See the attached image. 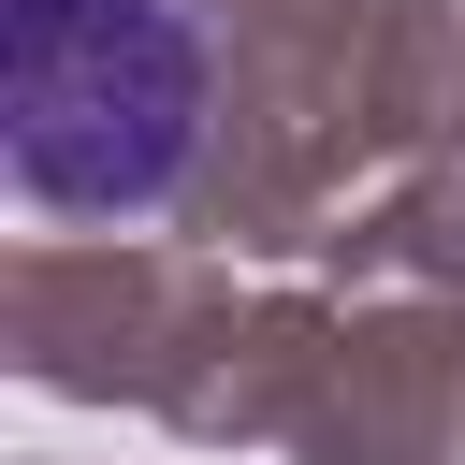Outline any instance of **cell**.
<instances>
[{"instance_id": "6", "label": "cell", "mask_w": 465, "mask_h": 465, "mask_svg": "<svg viewBox=\"0 0 465 465\" xmlns=\"http://www.w3.org/2000/svg\"><path fill=\"white\" fill-rule=\"evenodd\" d=\"M320 276H334V291H378V276H450V291H465V131L407 145L392 189L320 232Z\"/></svg>"}, {"instance_id": "2", "label": "cell", "mask_w": 465, "mask_h": 465, "mask_svg": "<svg viewBox=\"0 0 465 465\" xmlns=\"http://www.w3.org/2000/svg\"><path fill=\"white\" fill-rule=\"evenodd\" d=\"M378 0H232V58H218V131L189 174V247L218 262H320V232L349 218V174L392 160L378 145Z\"/></svg>"}, {"instance_id": "7", "label": "cell", "mask_w": 465, "mask_h": 465, "mask_svg": "<svg viewBox=\"0 0 465 465\" xmlns=\"http://www.w3.org/2000/svg\"><path fill=\"white\" fill-rule=\"evenodd\" d=\"M363 73H378V145L392 160L436 145V131H465V0H378Z\"/></svg>"}, {"instance_id": "4", "label": "cell", "mask_w": 465, "mask_h": 465, "mask_svg": "<svg viewBox=\"0 0 465 465\" xmlns=\"http://www.w3.org/2000/svg\"><path fill=\"white\" fill-rule=\"evenodd\" d=\"M291 465H465V291L450 276L334 291Z\"/></svg>"}, {"instance_id": "3", "label": "cell", "mask_w": 465, "mask_h": 465, "mask_svg": "<svg viewBox=\"0 0 465 465\" xmlns=\"http://www.w3.org/2000/svg\"><path fill=\"white\" fill-rule=\"evenodd\" d=\"M232 262L160 232H29L0 262V363L58 407H160L189 334L218 320Z\"/></svg>"}, {"instance_id": "1", "label": "cell", "mask_w": 465, "mask_h": 465, "mask_svg": "<svg viewBox=\"0 0 465 465\" xmlns=\"http://www.w3.org/2000/svg\"><path fill=\"white\" fill-rule=\"evenodd\" d=\"M232 0H0V160L44 232H174Z\"/></svg>"}, {"instance_id": "5", "label": "cell", "mask_w": 465, "mask_h": 465, "mask_svg": "<svg viewBox=\"0 0 465 465\" xmlns=\"http://www.w3.org/2000/svg\"><path fill=\"white\" fill-rule=\"evenodd\" d=\"M320 334H334V276H232L218 320L189 334L160 421L189 450H291L305 392H320Z\"/></svg>"}]
</instances>
